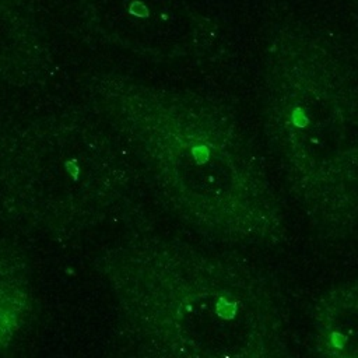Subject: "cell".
Here are the masks:
<instances>
[{
  "mask_svg": "<svg viewBox=\"0 0 358 358\" xmlns=\"http://www.w3.org/2000/svg\"><path fill=\"white\" fill-rule=\"evenodd\" d=\"M32 309V292L24 259L0 249V350L18 336Z\"/></svg>",
  "mask_w": 358,
  "mask_h": 358,
  "instance_id": "1",
  "label": "cell"
}]
</instances>
